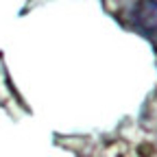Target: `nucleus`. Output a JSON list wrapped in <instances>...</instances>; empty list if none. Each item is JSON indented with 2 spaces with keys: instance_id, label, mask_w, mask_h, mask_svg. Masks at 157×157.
Returning <instances> with one entry per match:
<instances>
[{
  "instance_id": "obj_1",
  "label": "nucleus",
  "mask_w": 157,
  "mask_h": 157,
  "mask_svg": "<svg viewBox=\"0 0 157 157\" xmlns=\"http://www.w3.org/2000/svg\"><path fill=\"white\" fill-rule=\"evenodd\" d=\"M129 24L146 35L148 39H155L157 35V2H137L129 7Z\"/></svg>"
}]
</instances>
